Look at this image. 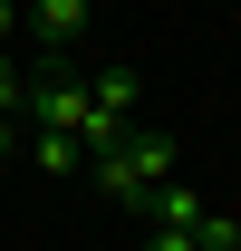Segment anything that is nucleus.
I'll return each mask as SVG.
<instances>
[{"instance_id": "obj_2", "label": "nucleus", "mask_w": 241, "mask_h": 251, "mask_svg": "<svg viewBox=\"0 0 241 251\" xmlns=\"http://www.w3.org/2000/svg\"><path fill=\"white\" fill-rule=\"evenodd\" d=\"M20 116H29V126H68V135H77V116H87V77L68 68V49H48V58L29 68V97H20Z\"/></svg>"}, {"instance_id": "obj_6", "label": "nucleus", "mask_w": 241, "mask_h": 251, "mask_svg": "<svg viewBox=\"0 0 241 251\" xmlns=\"http://www.w3.org/2000/svg\"><path fill=\"white\" fill-rule=\"evenodd\" d=\"M29 164H39V174H77V164H87V145H77L68 126H39V135H29Z\"/></svg>"}, {"instance_id": "obj_4", "label": "nucleus", "mask_w": 241, "mask_h": 251, "mask_svg": "<svg viewBox=\"0 0 241 251\" xmlns=\"http://www.w3.org/2000/svg\"><path fill=\"white\" fill-rule=\"evenodd\" d=\"M135 97H145V77H135L125 58L87 68V106H96V116H125V126H135Z\"/></svg>"}, {"instance_id": "obj_1", "label": "nucleus", "mask_w": 241, "mask_h": 251, "mask_svg": "<svg viewBox=\"0 0 241 251\" xmlns=\"http://www.w3.org/2000/svg\"><path fill=\"white\" fill-rule=\"evenodd\" d=\"M174 174H183V145L164 135V126H125L116 155H96V193L125 203V213L145 203V184H174Z\"/></svg>"}, {"instance_id": "obj_7", "label": "nucleus", "mask_w": 241, "mask_h": 251, "mask_svg": "<svg viewBox=\"0 0 241 251\" xmlns=\"http://www.w3.org/2000/svg\"><path fill=\"white\" fill-rule=\"evenodd\" d=\"M193 251H241V222L232 213H203L193 222Z\"/></svg>"}, {"instance_id": "obj_8", "label": "nucleus", "mask_w": 241, "mask_h": 251, "mask_svg": "<svg viewBox=\"0 0 241 251\" xmlns=\"http://www.w3.org/2000/svg\"><path fill=\"white\" fill-rule=\"evenodd\" d=\"M20 97H29V68H20L10 49H0V116H20Z\"/></svg>"}, {"instance_id": "obj_10", "label": "nucleus", "mask_w": 241, "mask_h": 251, "mask_svg": "<svg viewBox=\"0 0 241 251\" xmlns=\"http://www.w3.org/2000/svg\"><path fill=\"white\" fill-rule=\"evenodd\" d=\"M10 29H20V10H10V0H0V49H10Z\"/></svg>"}, {"instance_id": "obj_11", "label": "nucleus", "mask_w": 241, "mask_h": 251, "mask_svg": "<svg viewBox=\"0 0 241 251\" xmlns=\"http://www.w3.org/2000/svg\"><path fill=\"white\" fill-rule=\"evenodd\" d=\"M10 126H20V116H0V164H10Z\"/></svg>"}, {"instance_id": "obj_3", "label": "nucleus", "mask_w": 241, "mask_h": 251, "mask_svg": "<svg viewBox=\"0 0 241 251\" xmlns=\"http://www.w3.org/2000/svg\"><path fill=\"white\" fill-rule=\"evenodd\" d=\"M135 213H145L154 232H193V222H203L212 203H203V193H193V184L174 174V184H145V203H135Z\"/></svg>"}, {"instance_id": "obj_5", "label": "nucleus", "mask_w": 241, "mask_h": 251, "mask_svg": "<svg viewBox=\"0 0 241 251\" xmlns=\"http://www.w3.org/2000/svg\"><path fill=\"white\" fill-rule=\"evenodd\" d=\"M29 29H39V49H77L87 39V0H29Z\"/></svg>"}, {"instance_id": "obj_9", "label": "nucleus", "mask_w": 241, "mask_h": 251, "mask_svg": "<svg viewBox=\"0 0 241 251\" xmlns=\"http://www.w3.org/2000/svg\"><path fill=\"white\" fill-rule=\"evenodd\" d=\"M145 251H193V232H154V242Z\"/></svg>"}]
</instances>
